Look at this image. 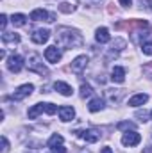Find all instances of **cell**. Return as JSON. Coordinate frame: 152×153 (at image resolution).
<instances>
[{
    "mask_svg": "<svg viewBox=\"0 0 152 153\" xmlns=\"http://www.w3.org/2000/svg\"><path fill=\"white\" fill-rule=\"evenodd\" d=\"M56 39L61 46L65 48H77L82 45V38L77 30H72L68 27H59L57 32H56Z\"/></svg>",
    "mask_w": 152,
    "mask_h": 153,
    "instance_id": "obj_1",
    "label": "cell"
},
{
    "mask_svg": "<svg viewBox=\"0 0 152 153\" xmlns=\"http://www.w3.org/2000/svg\"><path fill=\"white\" fill-rule=\"evenodd\" d=\"M59 109H57V105H54V103H36L34 107H31L29 109V112H27V116H29V119H36L41 112H47V114H56Z\"/></svg>",
    "mask_w": 152,
    "mask_h": 153,
    "instance_id": "obj_2",
    "label": "cell"
},
{
    "mask_svg": "<svg viewBox=\"0 0 152 153\" xmlns=\"http://www.w3.org/2000/svg\"><path fill=\"white\" fill-rule=\"evenodd\" d=\"M27 68H29L31 71H36L38 75H48V70L43 66V62H41V57H39L38 53H31V55H29Z\"/></svg>",
    "mask_w": 152,
    "mask_h": 153,
    "instance_id": "obj_3",
    "label": "cell"
},
{
    "mask_svg": "<svg viewBox=\"0 0 152 153\" xmlns=\"http://www.w3.org/2000/svg\"><path fill=\"white\" fill-rule=\"evenodd\" d=\"M34 91V85L32 84H23V85H20L18 89H14V93L11 94V98L13 100H16V102H20V100H23V98H27V96H31V93Z\"/></svg>",
    "mask_w": 152,
    "mask_h": 153,
    "instance_id": "obj_4",
    "label": "cell"
},
{
    "mask_svg": "<svg viewBox=\"0 0 152 153\" xmlns=\"http://www.w3.org/2000/svg\"><path fill=\"white\" fill-rule=\"evenodd\" d=\"M22 68H23V59H22V55H11V57L7 59V70H9L11 73H20Z\"/></svg>",
    "mask_w": 152,
    "mask_h": 153,
    "instance_id": "obj_5",
    "label": "cell"
},
{
    "mask_svg": "<svg viewBox=\"0 0 152 153\" xmlns=\"http://www.w3.org/2000/svg\"><path fill=\"white\" fill-rule=\"evenodd\" d=\"M140 141H141V135L138 132H125L122 135V144L123 146H136V144H140Z\"/></svg>",
    "mask_w": 152,
    "mask_h": 153,
    "instance_id": "obj_6",
    "label": "cell"
},
{
    "mask_svg": "<svg viewBox=\"0 0 152 153\" xmlns=\"http://www.w3.org/2000/svg\"><path fill=\"white\" fill-rule=\"evenodd\" d=\"M77 135H81L86 143H97L100 139V132L95 130V128H88V130H82V132H77Z\"/></svg>",
    "mask_w": 152,
    "mask_h": 153,
    "instance_id": "obj_7",
    "label": "cell"
},
{
    "mask_svg": "<svg viewBox=\"0 0 152 153\" xmlns=\"http://www.w3.org/2000/svg\"><path fill=\"white\" fill-rule=\"evenodd\" d=\"M45 59H47L48 62H52V64H57V62L61 61V52H59V48H57V46H48V48L45 50Z\"/></svg>",
    "mask_w": 152,
    "mask_h": 153,
    "instance_id": "obj_8",
    "label": "cell"
},
{
    "mask_svg": "<svg viewBox=\"0 0 152 153\" xmlns=\"http://www.w3.org/2000/svg\"><path fill=\"white\" fill-rule=\"evenodd\" d=\"M48 38H50V32H48L47 29H38V30H34V32L31 34L32 43H36V45H43V43H47Z\"/></svg>",
    "mask_w": 152,
    "mask_h": 153,
    "instance_id": "obj_9",
    "label": "cell"
},
{
    "mask_svg": "<svg viewBox=\"0 0 152 153\" xmlns=\"http://www.w3.org/2000/svg\"><path fill=\"white\" fill-rule=\"evenodd\" d=\"M31 20H32V22H41V20H45V22H54V14H48L45 9H34V11L31 13Z\"/></svg>",
    "mask_w": 152,
    "mask_h": 153,
    "instance_id": "obj_10",
    "label": "cell"
},
{
    "mask_svg": "<svg viewBox=\"0 0 152 153\" xmlns=\"http://www.w3.org/2000/svg\"><path fill=\"white\" fill-rule=\"evenodd\" d=\"M147 100H149V94L140 93V94H134L132 98H129L127 105H129V107H141V105H145V103H147Z\"/></svg>",
    "mask_w": 152,
    "mask_h": 153,
    "instance_id": "obj_11",
    "label": "cell"
},
{
    "mask_svg": "<svg viewBox=\"0 0 152 153\" xmlns=\"http://www.w3.org/2000/svg\"><path fill=\"white\" fill-rule=\"evenodd\" d=\"M86 66H88V57L86 55H79V57L74 59V62H72V71L74 73H81Z\"/></svg>",
    "mask_w": 152,
    "mask_h": 153,
    "instance_id": "obj_12",
    "label": "cell"
},
{
    "mask_svg": "<svg viewBox=\"0 0 152 153\" xmlns=\"http://www.w3.org/2000/svg\"><path fill=\"white\" fill-rule=\"evenodd\" d=\"M111 80L114 84H123L125 82V70L122 66H114L111 71Z\"/></svg>",
    "mask_w": 152,
    "mask_h": 153,
    "instance_id": "obj_13",
    "label": "cell"
},
{
    "mask_svg": "<svg viewBox=\"0 0 152 153\" xmlns=\"http://www.w3.org/2000/svg\"><path fill=\"white\" fill-rule=\"evenodd\" d=\"M59 117H61V121H72L74 117H75V111L72 109V107H59Z\"/></svg>",
    "mask_w": 152,
    "mask_h": 153,
    "instance_id": "obj_14",
    "label": "cell"
},
{
    "mask_svg": "<svg viewBox=\"0 0 152 153\" xmlns=\"http://www.w3.org/2000/svg\"><path fill=\"white\" fill-rule=\"evenodd\" d=\"M54 89H56L57 93H61L63 96H72V94H74V89H72L66 82H56V84H54Z\"/></svg>",
    "mask_w": 152,
    "mask_h": 153,
    "instance_id": "obj_15",
    "label": "cell"
},
{
    "mask_svg": "<svg viewBox=\"0 0 152 153\" xmlns=\"http://www.w3.org/2000/svg\"><path fill=\"white\" fill-rule=\"evenodd\" d=\"M2 41L5 45H18L20 43V34H16V32H4L2 34Z\"/></svg>",
    "mask_w": 152,
    "mask_h": 153,
    "instance_id": "obj_16",
    "label": "cell"
},
{
    "mask_svg": "<svg viewBox=\"0 0 152 153\" xmlns=\"http://www.w3.org/2000/svg\"><path fill=\"white\" fill-rule=\"evenodd\" d=\"M95 39L99 41V43H109V30L106 29V27H100V29H97V34H95Z\"/></svg>",
    "mask_w": 152,
    "mask_h": 153,
    "instance_id": "obj_17",
    "label": "cell"
},
{
    "mask_svg": "<svg viewBox=\"0 0 152 153\" xmlns=\"http://www.w3.org/2000/svg\"><path fill=\"white\" fill-rule=\"evenodd\" d=\"M88 109H90V112H99V111H102V109H104V100H102V98H93V100L90 102Z\"/></svg>",
    "mask_w": 152,
    "mask_h": 153,
    "instance_id": "obj_18",
    "label": "cell"
},
{
    "mask_svg": "<svg viewBox=\"0 0 152 153\" xmlns=\"http://www.w3.org/2000/svg\"><path fill=\"white\" fill-rule=\"evenodd\" d=\"M25 22H27V16H25V14H22V13H16V14H13V16H11V23H13L14 27H23V25H25Z\"/></svg>",
    "mask_w": 152,
    "mask_h": 153,
    "instance_id": "obj_19",
    "label": "cell"
},
{
    "mask_svg": "<svg viewBox=\"0 0 152 153\" xmlns=\"http://www.w3.org/2000/svg\"><path fill=\"white\" fill-rule=\"evenodd\" d=\"M57 146H63V135L54 134V135L48 139V148L52 150V148H57Z\"/></svg>",
    "mask_w": 152,
    "mask_h": 153,
    "instance_id": "obj_20",
    "label": "cell"
},
{
    "mask_svg": "<svg viewBox=\"0 0 152 153\" xmlns=\"http://www.w3.org/2000/svg\"><path fill=\"white\" fill-rule=\"evenodd\" d=\"M57 9H59L61 13H74V9H75V7H74V5H70L68 2H61V4L57 5Z\"/></svg>",
    "mask_w": 152,
    "mask_h": 153,
    "instance_id": "obj_21",
    "label": "cell"
},
{
    "mask_svg": "<svg viewBox=\"0 0 152 153\" xmlns=\"http://www.w3.org/2000/svg\"><path fill=\"white\" fill-rule=\"evenodd\" d=\"M136 125L132 123V121H120L118 125H116V128L118 130H131V128H134Z\"/></svg>",
    "mask_w": 152,
    "mask_h": 153,
    "instance_id": "obj_22",
    "label": "cell"
},
{
    "mask_svg": "<svg viewBox=\"0 0 152 153\" xmlns=\"http://www.w3.org/2000/svg\"><path fill=\"white\" fill-rule=\"evenodd\" d=\"M91 93H93L91 85H88V84H82V85H81V96H82V98H86V96H91Z\"/></svg>",
    "mask_w": 152,
    "mask_h": 153,
    "instance_id": "obj_23",
    "label": "cell"
},
{
    "mask_svg": "<svg viewBox=\"0 0 152 153\" xmlns=\"http://www.w3.org/2000/svg\"><path fill=\"white\" fill-rule=\"evenodd\" d=\"M123 48H125V39L116 38L113 43V50H123Z\"/></svg>",
    "mask_w": 152,
    "mask_h": 153,
    "instance_id": "obj_24",
    "label": "cell"
},
{
    "mask_svg": "<svg viewBox=\"0 0 152 153\" xmlns=\"http://www.w3.org/2000/svg\"><path fill=\"white\" fill-rule=\"evenodd\" d=\"M141 50H143V53L152 55V43H143V45H141Z\"/></svg>",
    "mask_w": 152,
    "mask_h": 153,
    "instance_id": "obj_25",
    "label": "cell"
},
{
    "mask_svg": "<svg viewBox=\"0 0 152 153\" xmlns=\"http://www.w3.org/2000/svg\"><path fill=\"white\" fill-rule=\"evenodd\" d=\"M5 25H7V16L2 14V16H0V27H2V30L5 29Z\"/></svg>",
    "mask_w": 152,
    "mask_h": 153,
    "instance_id": "obj_26",
    "label": "cell"
},
{
    "mask_svg": "<svg viewBox=\"0 0 152 153\" xmlns=\"http://www.w3.org/2000/svg\"><path fill=\"white\" fill-rule=\"evenodd\" d=\"M2 146H4V148H2V152H4V153L9 150V143H7V139H5V137H2Z\"/></svg>",
    "mask_w": 152,
    "mask_h": 153,
    "instance_id": "obj_27",
    "label": "cell"
},
{
    "mask_svg": "<svg viewBox=\"0 0 152 153\" xmlns=\"http://www.w3.org/2000/svg\"><path fill=\"white\" fill-rule=\"evenodd\" d=\"M52 153H66V150L63 146H57V148H52Z\"/></svg>",
    "mask_w": 152,
    "mask_h": 153,
    "instance_id": "obj_28",
    "label": "cell"
},
{
    "mask_svg": "<svg viewBox=\"0 0 152 153\" xmlns=\"http://www.w3.org/2000/svg\"><path fill=\"white\" fill-rule=\"evenodd\" d=\"M118 2H120V5H123V7H129L132 0H118Z\"/></svg>",
    "mask_w": 152,
    "mask_h": 153,
    "instance_id": "obj_29",
    "label": "cell"
},
{
    "mask_svg": "<svg viewBox=\"0 0 152 153\" xmlns=\"http://www.w3.org/2000/svg\"><path fill=\"white\" fill-rule=\"evenodd\" d=\"M100 153H113V150H111V148H108V146H106V148H102V152Z\"/></svg>",
    "mask_w": 152,
    "mask_h": 153,
    "instance_id": "obj_30",
    "label": "cell"
},
{
    "mask_svg": "<svg viewBox=\"0 0 152 153\" xmlns=\"http://www.w3.org/2000/svg\"><path fill=\"white\" fill-rule=\"evenodd\" d=\"M86 2H99V0H86Z\"/></svg>",
    "mask_w": 152,
    "mask_h": 153,
    "instance_id": "obj_31",
    "label": "cell"
},
{
    "mask_svg": "<svg viewBox=\"0 0 152 153\" xmlns=\"http://www.w3.org/2000/svg\"><path fill=\"white\" fill-rule=\"evenodd\" d=\"M150 119H152V111H150Z\"/></svg>",
    "mask_w": 152,
    "mask_h": 153,
    "instance_id": "obj_32",
    "label": "cell"
}]
</instances>
